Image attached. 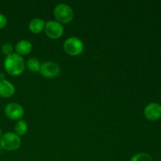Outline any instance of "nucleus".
Here are the masks:
<instances>
[{"label":"nucleus","instance_id":"1","mask_svg":"<svg viewBox=\"0 0 161 161\" xmlns=\"http://www.w3.org/2000/svg\"><path fill=\"white\" fill-rule=\"evenodd\" d=\"M25 61L23 58L16 53H13L6 58L4 61V69L9 75L18 76L25 70Z\"/></svg>","mask_w":161,"mask_h":161},{"label":"nucleus","instance_id":"2","mask_svg":"<svg viewBox=\"0 0 161 161\" xmlns=\"http://www.w3.org/2000/svg\"><path fill=\"white\" fill-rule=\"evenodd\" d=\"M21 140L20 136L14 132H6L0 138V146L6 151H15L20 148Z\"/></svg>","mask_w":161,"mask_h":161},{"label":"nucleus","instance_id":"3","mask_svg":"<svg viewBox=\"0 0 161 161\" xmlns=\"http://www.w3.org/2000/svg\"><path fill=\"white\" fill-rule=\"evenodd\" d=\"M53 14L57 21L60 24L69 23L74 17V12L71 6L64 3H61L55 6Z\"/></svg>","mask_w":161,"mask_h":161},{"label":"nucleus","instance_id":"4","mask_svg":"<svg viewBox=\"0 0 161 161\" xmlns=\"http://www.w3.org/2000/svg\"><path fill=\"white\" fill-rule=\"evenodd\" d=\"M64 50L70 56L80 55L83 50V43L77 37H70L64 42Z\"/></svg>","mask_w":161,"mask_h":161},{"label":"nucleus","instance_id":"5","mask_svg":"<svg viewBox=\"0 0 161 161\" xmlns=\"http://www.w3.org/2000/svg\"><path fill=\"white\" fill-rule=\"evenodd\" d=\"M44 29L47 36L52 39H59L64 32V28L61 24L55 20H50L46 23Z\"/></svg>","mask_w":161,"mask_h":161},{"label":"nucleus","instance_id":"6","mask_svg":"<svg viewBox=\"0 0 161 161\" xmlns=\"http://www.w3.org/2000/svg\"><path fill=\"white\" fill-rule=\"evenodd\" d=\"M6 117L12 120H20L25 114L23 107L17 103H9L4 109Z\"/></svg>","mask_w":161,"mask_h":161},{"label":"nucleus","instance_id":"7","mask_svg":"<svg viewBox=\"0 0 161 161\" xmlns=\"http://www.w3.org/2000/svg\"><path fill=\"white\" fill-rule=\"evenodd\" d=\"M39 72L46 78H54L60 72L59 65L53 61H46L41 65Z\"/></svg>","mask_w":161,"mask_h":161},{"label":"nucleus","instance_id":"8","mask_svg":"<svg viewBox=\"0 0 161 161\" xmlns=\"http://www.w3.org/2000/svg\"><path fill=\"white\" fill-rule=\"evenodd\" d=\"M145 116L149 120H157L161 117V105L159 103L153 102L146 105L144 110Z\"/></svg>","mask_w":161,"mask_h":161},{"label":"nucleus","instance_id":"9","mask_svg":"<svg viewBox=\"0 0 161 161\" xmlns=\"http://www.w3.org/2000/svg\"><path fill=\"white\" fill-rule=\"evenodd\" d=\"M15 93V87L14 85L6 80H0V96L5 98L12 97Z\"/></svg>","mask_w":161,"mask_h":161},{"label":"nucleus","instance_id":"10","mask_svg":"<svg viewBox=\"0 0 161 161\" xmlns=\"http://www.w3.org/2000/svg\"><path fill=\"white\" fill-rule=\"evenodd\" d=\"M31 43L30 42H28V40H20L17 43L15 47V50L17 53L20 56L21 55H27L31 52Z\"/></svg>","mask_w":161,"mask_h":161},{"label":"nucleus","instance_id":"11","mask_svg":"<svg viewBox=\"0 0 161 161\" xmlns=\"http://www.w3.org/2000/svg\"><path fill=\"white\" fill-rule=\"evenodd\" d=\"M46 23L41 18H34L30 21L28 28L30 31L34 34H39L42 32V30L45 28Z\"/></svg>","mask_w":161,"mask_h":161},{"label":"nucleus","instance_id":"12","mask_svg":"<svg viewBox=\"0 0 161 161\" xmlns=\"http://www.w3.org/2000/svg\"><path fill=\"white\" fill-rule=\"evenodd\" d=\"M14 130H15V134H17L18 136L25 135L27 133V130H28V125H27L26 122L22 120V119L17 121L15 127H14Z\"/></svg>","mask_w":161,"mask_h":161},{"label":"nucleus","instance_id":"13","mask_svg":"<svg viewBox=\"0 0 161 161\" xmlns=\"http://www.w3.org/2000/svg\"><path fill=\"white\" fill-rule=\"evenodd\" d=\"M41 65L42 64H40L39 60L36 59V58H31V59L27 61V67L31 72H39L41 69Z\"/></svg>","mask_w":161,"mask_h":161},{"label":"nucleus","instance_id":"14","mask_svg":"<svg viewBox=\"0 0 161 161\" xmlns=\"http://www.w3.org/2000/svg\"><path fill=\"white\" fill-rule=\"evenodd\" d=\"M130 161H153V160L149 154L142 153H138L133 156Z\"/></svg>","mask_w":161,"mask_h":161},{"label":"nucleus","instance_id":"15","mask_svg":"<svg viewBox=\"0 0 161 161\" xmlns=\"http://www.w3.org/2000/svg\"><path fill=\"white\" fill-rule=\"evenodd\" d=\"M13 51H14V48H13L12 45L10 43H4L2 47V52L4 55H6V57L9 56V55L12 54Z\"/></svg>","mask_w":161,"mask_h":161},{"label":"nucleus","instance_id":"16","mask_svg":"<svg viewBox=\"0 0 161 161\" xmlns=\"http://www.w3.org/2000/svg\"><path fill=\"white\" fill-rule=\"evenodd\" d=\"M7 24V19L3 14H0V29L5 28Z\"/></svg>","mask_w":161,"mask_h":161},{"label":"nucleus","instance_id":"17","mask_svg":"<svg viewBox=\"0 0 161 161\" xmlns=\"http://www.w3.org/2000/svg\"><path fill=\"white\" fill-rule=\"evenodd\" d=\"M2 137V131H1V129H0V138H1Z\"/></svg>","mask_w":161,"mask_h":161}]
</instances>
